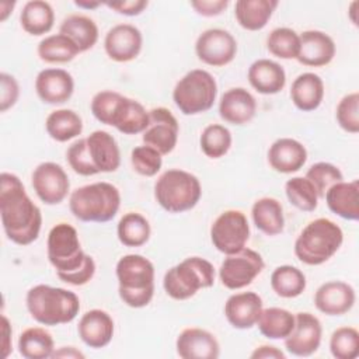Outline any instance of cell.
Instances as JSON below:
<instances>
[{
  "mask_svg": "<svg viewBox=\"0 0 359 359\" xmlns=\"http://www.w3.org/2000/svg\"><path fill=\"white\" fill-rule=\"evenodd\" d=\"M36 53L46 63H67L81 52L69 36L59 32L45 36L38 43Z\"/></svg>",
  "mask_w": 359,
  "mask_h": 359,
  "instance_id": "cell-38",
  "label": "cell"
},
{
  "mask_svg": "<svg viewBox=\"0 0 359 359\" xmlns=\"http://www.w3.org/2000/svg\"><path fill=\"white\" fill-rule=\"evenodd\" d=\"M356 7H358V1H352L351 6H349V17H351V21L353 22V25H358V20L355 18V14H356Z\"/></svg>",
  "mask_w": 359,
  "mask_h": 359,
  "instance_id": "cell-57",
  "label": "cell"
},
{
  "mask_svg": "<svg viewBox=\"0 0 359 359\" xmlns=\"http://www.w3.org/2000/svg\"><path fill=\"white\" fill-rule=\"evenodd\" d=\"M266 48L271 55L279 59H296L300 48L299 34L287 27H279L266 36Z\"/></svg>",
  "mask_w": 359,
  "mask_h": 359,
  "instance_id": "cell-42",
  "label": "cell"
},
{
  "mask_svg": "<svg viewBox=\"0 0 359 359\" xmlns=\"http://www.w3.org/2000/svg\"><path fill=\"white\" fill-rule=\"evenodd\" d=\"M0 216L3 230L14 244L29 245L38 238L41 209L28 196L21 180L11 172L0 175Z\"/></svg>",
  "mask_w": 359,
  "mask_h": 359,
  "instance_id": "cell-1",
  "label": "cell"
},
{
  "mask_svg": "<svg viewBox=\"0 0 359 359\" xmlns=\"http://www.w3.org/2000/svg\"><path fill=\"white\" fill-rule=\"evenodd\" d=\"M46 133L56 142H69L83 132L81 116L67 108H60L52 111L45 121Z\"/></svg>",
  "mask_w": 359,
  "mask_h": 359,
  "instance_id": "cell-34",
  "label": "cell"
},
{
  "mask_svg": "<svg viewBox=\"0 0 359 359\" xmlns=\"http://www.w3.org/2000/svg\"><path fill=\"white\" fill-rule=\"evenodd\" d=\"M229 6L227 0H194L191 7L203 17H216L222 14Z\"/></svg>",
  "mask_w": 359,
  "mask_h": 359,
  "instance_id": "cell-50",
  "label": "cell"
},
{
  "mask_svg": "<svg viewBox=\"0 0 359 359\" xmlns=\"http://www.w3.org/2000/svg\"><path fill=\"white\" fill-rule=\"evenodd\" d=\"M307 161V150L296 139L280 137L275 140L268 150V163L272 170L280 174L299 171Z\"/></svg>",
  "mask_w": 359,
  "mask_h": 359,
  "instance_id": "cell-25",
  "label": "cell"
},
{
  "mask_svg": "<svg viewBox=\"0 0 359 359\" xmlns=\"http://www.w3.org/2000/svg\"><path fill=\"white\" fill-rule=\"evenodd\" d=\"M77 332L88 348L101 349L107 346L114 337V320L105 310H88L81 316Z\"/></svg>",
  "mask_w": 359,
  "mask_h": 359,
  "instance_id": "cell-23",
  "label": "cell"
},
{
  "mask_svg": "<svg viewBox=\"0 0 359 359\" xmlns=\"http://www.w3.org/2000/svg\"><path fill=\"white\" fill-rule=\"evenodd\" d=\"M1 334H3V342H1V349H3V358H8V355L13 352V344H11V335L13 330L10 325L8 318L3 314L1 316Z\"/></svg>",
  "mask_w": 359,
  "mask_h": 359,
  "instance_id": "cell-53",
  "label": "cell"
},
{
  "mask_svg": "<svg viewBox=\"0 0 359 359\" xmlns=\"http://www.w3.org/2000/svg\"><path fill=\"white\" fill-rule=\"evenodd\" d=\"M121 206L119 189L105 181L76 188L69 198V209L81 222L105 223L112 220Z\"/></svg>",
  "mask_w": 359,
  "mask_h": 359,
  "instance_id": "cell-5",
  "label": "cell"
},
{
  "mask_svg": "<svg viewBox=\"0 0 359 359\" xmlns=\"http://www.w3.org/2000/svg\"><path fill=\"white\" fill-rule=\"evenodd\" d=\"M276 7V0H237L234 15L241 28L259 31L268 24Z\"/></svg>",
  "mask_w": 359,
  "mask_h": 359,
  "instance_id": "cell-29",
  "label": "cell"
},
{
  "mask_svg": "<svg viewBox=\"0 0 359 359\" xmlns=\"http://www.w3.org/2000/svg\"><path fill=\"white\" fill-rule=\"evenodd\" d=\"M257 325L265 338L285 339L294 327V314L280 307L262 309Z\"/></svg>",
  "mask_w": 359,
  "mask_h": 359,
  "instance_id": "cell-36",
  "label": "cell"
},
{
  "mask_svg": "<svg viewBox=\"0 0 359 359\" xmlns=\"http://www.w3.org/2000/svg\"><path fill=\"white\" fill-rule=\"evenodd\" d=\"M217 97L215 77L203 69L184 74L172 90V101L184 115H198L209 111Z\"/></svg>",
  "mask_w": 359,
  "mask_h": 359,
  "instance_id": "cell-9",
  "label": "cell"
},
{
  "mask_svg": "<svg viewBox=\"0 0 359 359\" xmlns=\"http://www.w3.org/2000/svg\"><path fill=\"white\" fill-rule=\"evenodd\" d=\"M18 352L25 359H46L55 352V342L45 328L29 327L24 330L17 342Z\"/></svg>",
  "mask_w": 359,
  "mask_h": 359,
  "instance_id": "cell-35",
  "label": "cell"
},
{
  "mask_svg": "<svg viewBox=\"0 0 359 359\" xmlns=\"http://www.w3.org/2000/svg\"><path fill=\"white\" fill-rule=\"evenodd\" d=\"M104 4L118 14L135 17V15H139L147 7L149 3L146 0H123V1H109Z\"/></svg>",
  "mask_w": 359,
  "mask_h": 359,
  "instance_id": "cell-51",
  "label": "cell"
},
{
  "mask_svg": "<svg viewBox=\"0 0 359 359\" xmlns=\"http://www.w3.org/2000/svg\"><path fill=\"white\" fill-rule=\"evenodd\" d=\"M74 4L79 8H87V10H93V8L102 6V3H100V1H74Z\"/></svg>",
  "mask_w": 359,
  "mask_h": 359,
  "instance_id": "cell-56",
  "label": "cell"
},
{
  "mask_svg": "<svg viewBox=\"0 0 359 359\" xmlns=\"http://www.w3.org/2000/svg\"><path fill=\"white\" fill-rule=\"evenodd\" d=\"M118 294L132 307H146L154 296V265L140 254H128L119 258L115 266Z\"/></svg>",
  "mask_w": 359,
  "mask_h": 359,
  "instance_id": "cell-4",
  "label": "cell"
},
{
  "mask_svg": "<svg viewBox=\"0 0 359 359\" xmlns=\"http://www.w3.org/2000/svg\"><path fill=\"white\" fill-rule=\"evenodd\" d=\"M300 48L296 60L309 67H321L332 62L337 48L334 39L318 29H309L300 35Z\"/></svg>",
  "mask_w": 359,
  "mask_h": 359,
  "instance_id": "cell-19",
  "label": "cell"
},
{
  "mask_svg": "<svg viewBox=\"0 0 359 359\" xmlns=\"http://www.w3.org/2000/svg\"><path fill=\"white\" fill-rule=\"evenodd\" d=\"M306 178L316 188L318 198H324L325 192L332 185L344 181V175L341 170L337 165L325 161H318L310 165V168L306 172Z\"/></svg>",
  "mask_w": 359,
  "mask_h": 359,
  "instance_id": "cell-44",
  "label": "cell"
},
{
  "mask_svg": "<svg viewBox=\"0 0 359 359\" xmlns=\"http://www.w3.org/2000/svg\"><path fill=\"white\" fill-rule=\"evenodd\" d=\"M201 196L202 187L198 177L185 170H167L154 184V198L168 213H182L194 209Z\"/></svg>",
  "mask_w": 359,
  "mask_h": 359,
  "instance_id": "cell-7",
  "label": "cell"
},
{
  "mask_svg": "<svg viewBox=\"0 0 359 359\" xmlns=\"http://www.w3.org/2000/svg\"><path fill=\"white\" fill-rule=\"evenodd\" d=\"M175 351L182 359H217L220 345L210 331L191 327L181 331L177 337Z\"/></svg>",
  "mask_w": 359,
  "mask_h": 359,
  "instance_id": "cell-18",
  "label": "cell"
},
{
  "mask_svg": "<svg viewBox=\"0 0 359 359\" xmlns=\"http://www.w3.org/2000/svg\"><path fill=\"white\" fill-rule=\"evenodd\" d=\"M264 268L265 262L261 254L244 247L234 254L226 255L219 268V278L224 287L238 290L251 285Z\"/></svg>",
  "mask_w": 359,
  "mask_h": 359,
  "instance_id": "cell-11",
  "label": "cell"
},
{
  "mask_svg": "<svg viewBox=\"0 0 359 359\" xmlns=\"http://www.w3.org/2000/svg\"><path fill=\"white\" fill-rule=\"evenodd\" d=\"M250 238V224L241 210L230 209L220 213L210 226V240L213 247L230 255L243 250Z\"/></svg>",
  "mask_w": 359,
  "mask_h": 359,
  "instance_id": "cell-10",
  "label": "cell"
},
{
  "mask_svg": "<svg viewBox=\"0 0 359 359\" xmlns=\"http://www.w3.org/2000/svg\"><path fill=\"white\" fill-rule=\"evenodd\" d=\"M306 275L296 266L280 265L271 273L272 290L283 299L300 296L306 289Z\"/></svg>",
  "mask_w": 359,
  "mask_h": 359,
  "instance_id": "cell-39",
  "label": "cell"
},
{
  "mask_svg": "<svg viewBox=\"0 0 359 359\" xmlns=\"http://www.w3.org/2000/svg\"><path fill=\"white\" fill-rule=\"evenodd\" d=\"M111 126L123 135L143 133L149 126V111L139 101L123 95Z\"/></svg>",
  "mask_w": 359,
  "mask_h": 359,
  "instance_id": "cell-30",
  "label": "cell"
},
{
  "mask_svg": "<svg viewBox=\"0 0 359 359\" xmlns=\"http://www.w3.org/2000/svg\"><path fill=\"white\" fill-rule=\"evenodd\" d=\"M143 46V36L137 27L132 24L114 25L105 35L104 49L107 56L118 63L136 59Z\"/></svg>",
  "mask_w": 359,
  "mask_h": 359,
  "instance_id": "cell-16",
  "label": "cell"
},
{
  "mask_svg": "<svg viewBox=\"0 0 359 359\" xmlns=\"http://www.w3.org/2000/svg\"><path fill=\"white\" fill-rule=\"evenodd\" d=\"M25 304L31 317L46 327L72 323L80 311V300L74 292L43 283L27 292Z\"/></svg>",
  "mask_w": 359,
  "mask_h": 359,
  "instance_id": "cell-3",
  "label": "cell"
},
{
  "mask_svg": "<svg viewBox=\"0 0 359 359\" xmlns=\"http://www.w3.org/2000/svg\"><path fill=\"white\" fill-rule=\"evenodd\" d=\"M35 91L43 104H65L72 98L74 91L73 76L65 69H43L35 79Z\"/></svg>",
  "mask_w": 359,
  "mask_h": 359,
  "instance_id": "cell-17",
  "label": "cell"
},
{
  "mask_svg": "<svg viewBox=\"0 0 359 359\" xmlns=\"http://www.w3.org/2000/svg\"><path fill=\"white\" fill-rule=\"evenodd\" d=\"M59 32L69 36L80 49L86 52L91 49L98 41V27L93 18L83 14H70L63 18Z\"/></svg>",
  "mask_w": 359,
  "mask_h": 359,
  "instance_id": "cell-33",
  "label": "cell"
},
{
  "mask_svg": "<svg viewBox=\"0 0 359 359\" xmlns=\"http://www.w3.org/2000/svg\"><path fill=\"white\" fill-rule=\"evenodd\" d=\"M255 112L257 101L254 95L243 87L230 88L220 97L219 115L230 125H245L254 119Z\"/></svg>",
  "mask_w": 359,
  "mask_h": 359,
  "instance_id": "cell-22",
  "label": "cell"
},
{
  "mask_svg": "<svg viewBox=\"0 0 359 359\" xmlns=\"http://www.w3.org/2000/svg\"><path fill=\"white\" fill-rule=\"evenodd\" d=\"M130 163L139 175L154 177L161 170L163 154L147 144L136 146L130 153Z\"/></svg>",
  "mask_w": 359,
  "mask_h": 359,
  "instance_id": "cell-45",
  "label": "cell"
},
{
  "mask_svg": "<svg viewBox=\"0 0 359 359\" xmlns=\"http://www.w3.org/2000/svg\"><path fill=\"white\" fill-rule=\"evenodd\" d=\"M324 98V81L311 72L299 74L290 87V100L303 112L317 109Z\"/></svg>",
  "mask_w": 359,
  "mask_h": 359,
  "instance_id": "cell-28",
  "label": "cell"
},
{
  "mask_svg": "<svg viewBox=\"0 0 359 359\" xmlns=\"http://www.w3.org/2000/svg\"><path fill=\"white\" fill-rule=\"evenodd\" d=\"M331 355L337 359H355L359 355V332L353 327H339L330 338Z\"/></svg>",
  "mask_w": 359,
  "mask_h": 359,
  "instance_id": "cell-43",
  "label": "cell"
},
{
  "mask_svg": "<svg viewBox=\"0 0 359 359\" xmlns=\"http://www.w3.org/2000/svg\"><path fill=\"white\" fill-rule=\"evenodd\" d=\"M215 283L213 265L201 257H188L171 266L163 278L165 293L174 300H187Z\"/></svg>",
  "mask_w": 359,
  "mask_h": 359,
  "instance_id": "cell-8",
  "label": "cell"
},
{
  "mask_svg": "<svg viewBox=\"0 0 359 359\" xmlns=\"http://www.w3.org/2000/svg\"><path fill=\"white\" fill-rule=\"evenodd\" d=\"M20 97V86L14 76L3 72L0 73V112L13 108Z\"/></svg>",
  "mask_w": 359,
  "mask_h": 359,
  "instance_id": "cell-49",
  "label": "cell"
},
{
  "mask_svg": "<svg viewBox=\"0 0 359 359\" xmlns=\"http://www.w3.org/2000/svg\"><path fill=\"white\" fill-rule=\"evenodd\" d=\"M52 358H67V359H84V353L74 346H62L53 352Z\"/></svg>",
  "mask_w": 359,
  "mask_h": 359,
  "instance_id": "cell-54",
  "label": "cell"
},
{
  "mask_svg": "<svg viewBox=\"0 0 359 359\" xmlns=\"http://www.w3.org/2000/svg\"><path fill=\"white\" fill-rule=\"evenodd\" d=\"M46 252L57 278L73 286L88 283L95 273V262L81 248L77 230L69 223H57L48 233Z\"/></svg>",
  "mask_w": 359,
  "mask_h": 359,
  "instance_id": "cell-2",
  "label": "cell"
},
{
  "mask_svg": "<svg viewBox=\"0 0 359 359\" xmlns=\"http://www.w3.org/2000/svg\"><path fill=\"white\" fill-rule=\"evenodd\" d=\"M285 194L290 205L302 212H313L318 205V195L306 177H293L285 184Z\"/></svg>",
  "mask_w": 359,
  "mask_h": 359,
  "instance_id": "cell-41",
  "label": "cell"
},
{
  "mask_svg": "<svg viewBox=\"0 0 359 359\" xmlns=\"http://www.w3.org/2000/svg\"><path fill=\"white\" fill-rule=\"evenodd\" d=\"M66 160H67L70 168L79 175L90 177V175L98 174L90 160L86 137L79 139L69 146V149L66 151Z\"/></svg>",
  "mask_w": 359,
  "mask_h": 359,
  "instance_id": "cell-48",
  "label": "cell"
},
{
  "mask_svg": "<svg viewBox=\"0 0 359 359\" xmlns=\"http://www.w3.org/2000/svg\"><path fill=\"white\" fill-rule=\"evenodd\" d=\"M251 217L255 227L266 236H278L283 231V208L275 198L264 196L257 199L251 208Z\"/></svg>",
  "mask_w": 359,
  "mask_h": 359,
  "instance_id": "cell-31",
  "label": "cell"
},
{
  "mask_svg": "<svg viewBox=\"0 0 359 359\" xmlns=\"http://www.w3.org/2000/svg\"><path fill=\"white\" fill-rule=\"evenodd\" d=\"M262 299L255 292L231 294L224 303V316L229 324L237 330H250L257 325L262 311Z\"/></svg>",
  "mask_w": 359,
  "mask_h": 359,
  "instance_id": "cell-21",
  "label": "cell"
},
{
  "mask_svg": "<svg viewBox=\"0 0 359 359\" xmlns=\"http://www.w3.org/2000/svg\"><path fill=\"white\" fill-rule=\"evenodd\" d=\"M87 151L97 172H114L121 165V151L115 137L107 130H94L87 137Z\"/></svg>",
  "mask_w": 359,
  "mask_h": 359,
  "instance_id": "cell-24",
  "label": "cell"
},
{
  "mask_svg": "<svg viewBox=\"0 0 359 359\" xmlns=\"http://www.w3.org/2000/svg\"><path fill=\"white\" fill-rule=\"evenodd\" d=\"M15 3L14 1H1L0 3V21H6L7 17L13 13Z\"/></svg>",
  "mask_w": 359,
  "mask_h": 359,
  "instance_id": "cell-55",
  "label": "cell"
},
{
  "mask_svg": "<svg viewBox=\"0 0 359 359\" xmlns=\"http://www.w3.org/2000/svg\"><path fill=\"white\" fill-rule=\"evenodd\" d=\"M233 143L231 132L220 123L208 125L199 137L202 153L209 158H220L230 150Z\"/></svg>",
  "mask_w": 359,
  "mask_h": 359,
  "instance_id": "cell-40",
  "label": "cell"
},
{
  "mask_svg": "<svg viewBox=\"0 0 359 359\" xmlns=\"http://www.w3.org/2000/svg\"><path fill=\"white\" fill-rule=\"evenodd\" d=\"M122 94L112 91V90H102L100 93H97L90 104L91 108V114L94 115V118L104 123V125H109L112 123L114 115L118 109V105L122 100Z\"/></svg>",
  "mask_w": 359,
  "mask_h": 359,
  "instance_id": "cell-47",
  "label": "cell"
},
{
  "mask_svg": "<svg viewBox=\"0 0 359 359\" xmlns=\"http://www.w3.org/2000/svg\"><path fill=\"white\" fill-rule=\"evenodd\" d=\"M328 209L345 220L359 219V182L358 180L337 182L324 195Z\"/></svg>",
  "mask_w": 359,
  "mask_h": 359,
  "instance_id": "cell-27",
  "label": "cell"
},
{
  "mask_svg": "<svg viewBox=\"0 0 359 359\" xmlns=\"http://www.w3.org/2000/svg\"><path fill=\"white\" fill-rule=\"evenodd\" d=\"M321 337L323 327L320 320L309 311H300L294 314V327L285 338V348L294 356H311L320 348Z\"/></svg>",
  "mask_w": 359,
  "mask_h": 359,
  "instance_id": "cell-15",
  "label": "cell"
},
{
  "mask_svg": "<svg viewBox=\"0 0 359 359\" xmlns=\"http://www.w3.org/2000/svg\"><path fill=\"white\" fill-rule=\"evenodd\" d=\"M55 22V11L48 1L29 0L24 4L20 14L22 29L34 36L48 34Z\"/></svg>",
  "mask_w": 359,
  "mask_h": 359,
  "instance_id": "cell-32",
  "label": "cell"
},
{
  "mask_svg": "<svg viewBox=\"0 0 359 359\" xmlns=\"http://www.w3.org/2000/svg\"><path fill=\"white\" fill-rule=\"evenodd\" d=\"M178 133V121L172 112L168 108L156 107L149 111V126L142 133V140L165 156L175 149Z\"/></svg>",
  "mask_w": 359,
  "mask_h": 359,
  "instance_id": "cell-14",
  "label": "cell"
},
{
  "mask_svg": "<svg viewBox=\"0 0 359 359\" xmlns=\"http://www.w3.org/2000/svg\"><path fill=\"white\" fill-rule=\"evenodd\" d=\"M251 359H285L283 351L273 345H259L251 352Z\"/></svg>",
  "mask_w": 359,
  "mask_h": 359,
  "instance_id": "cell-52",
  "label": "cell"
},
{
  "mask_svg": "<svg viewBox=\"0 0 359 359\" xmlns=\"http://www.w3.org/2000/svg\"><path fill=\"white\" fill-rule=\"evenodd\" d=\"M344 233L341 227L327 219L311 220L294 241V255L306 265L317 266L327 262L341 248Z\"/></svg>",
  "mask_w": 359,
  "mask_h": 359,
  "instance_id": "cell-6",
  "label": "cell"
},
{
  "mask_svg": "<svg viewBox=\"0 0 359 359\" xmlns=\"http://www.w3.org/2000/svg\"><path fill=\"white\" fill-rule=\"evenodd\" d=\"M150 234L149 220L137 212H128L118 222L116 236L125 247H142L149 241Z\"/></svg>",
  "mask_w": 359,
  "mask_h": 359,
  "instance_id": "cell-37",
  "label": "cell"
},
{
  "mask_svg": "<svg viewBox=\"0 0 359 359\" xmlns=\"http://www.w3.org/2000/svg\"><path fill=\"white\" fill-rule=\"evenodd\" d=\"M251 87L264 95H273L286 84L285 69L275 60L258 59L251 63L247 73Z\"/></svg>",
  "mask_w": 359,
  "mask_h": 359,
  "instance_id": "cell-26",
  "label": "cell"
},
{
  "mask_svg": "<svg viewBox=\"0 0 359 359\" xmlns=\"http://www.w3.org/2000/svg\"><path fill=\"white\" fill-rule=\"evenodd\" d=\"M335 118L341 129L345 132L352 135L359 132V94L356 91L341 98L337 105Z\"/></svg>",
  "mask_w": 359,
  "mask_h": 359,
  "instance_id": "cell-46",
  "label": "cell"
},
{
  "mask_svg": "<svg viewBox=\"0 0 359 359\" xmlns=\"http://www.w3.org/2000/svg\"><path fill=\"white\" fill-rule=\"evenodd\" d=\"M356 300L355 289L342 280L323 283L314 294V304L325 316H342L348 313Z\"/></svg>",
  "mask_w": 359,
  "mask_h": 359,
  "instance_id": "cell-20",
  "label": "cell"
},
{
  "mask_svg": "<svg viewBox=\"0 0 359 359\" xmlns=\"http://www.w3.org/2000/svg\"><path fill=\"white\" fill-rule=\"evenodd\" d=\"M195 53L198 59L209 66L222 67L233 62L237 53V41L226 29H205L195 42Z\"/></svg>",
  "mask_w": 359,
  "mask_h": 359,
  "instance_id": "cell-12",
  "label": "cell"
},
{
  "mask_svg": "<svg viewBox=\"0 0 359 359\" xmlns=\"http://www.w3.org/2000/svg\"><path fill=\"white\" fill-rule=\"evenodd\" d=\"M31 181L36 196L45 205H59L65 201L70 189L67 172L60 164L53 161L38 164L32 171Z\"/></svg>",
  "mask_w": 359,
  "mask_h": 359,
  "instance_id": "cell-13",
  "label": "cell"
}]
</instances>
